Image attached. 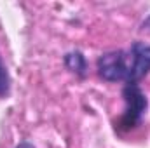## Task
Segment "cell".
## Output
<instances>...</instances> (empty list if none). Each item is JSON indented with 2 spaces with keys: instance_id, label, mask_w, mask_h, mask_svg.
<instances>
[{
  "instance_id": "4",
  "label": "cell",
  "mask_w": 150,
  "mask_h": 148,
  "mask_svg": "<svg viewBox=\"0 0 150 148\" xmlns=\"http://www.w3.org/2000/svg\"><path fill=\"white\" fill-rule=\"evenodd\" d=\"M11 85H12V80H11V73L0 56V99L7 98L11 94Z\"/></svg>"
},
{
  "instance_id": "2",
  "label": "cell",
  "mask_w": 150,
  "mask_h": 148,
  "mask_svg": "<svg viewBox=\"0 0 150 148\" xmlns=\"http://www.w3.org/2000/svg\"><path fill=\"white\" fill-rule=\"evenodd\" d=\"M122 99H124L126 106H124L122 115L115 120V129L119 132H131L142 124V120L147 113V108H149V99L138 84L124 85Z\"/></svg>"
},
{
  "instance_id": "3",
  "label": "cell",
  "mask_w": 150,
  "mask_h": 148,
  "mask_svg": "<svg viewBox=\"0 0 150 148\" xmlns=\"http://www.w3.org/2000/svg\"><path fill=\"white\" fill-rule=\"evenodd\" d=\"M63 63H65V66H67V70H68L70 73L77 75V77H80V78H84L86 73H87V59H86V56H84L80 51H77V49L65 54Z\"/></svg>"
},
{
  "instance_id": "5",
  "label": "cell",
  "mask_w": 150,
  "mask_h": 148,
  "mask_svg": "<svg viewBox=\"0 0 150 148\" xmlns=\"http://www.w3.org/2000/svg\"><path fill=\"white\" fill-rule=\"evenodd\" d=\"M142 30H143V32H150V16L145 19V21H143V25H142Z\"/></svg>"
},
{
  "instance_id": "1",
  "label": "cell",
  "mask_w": 150,
  "mask_h": 148,
  "mask_svg": "<svg viewBox=\"0 0 150 148\" xmlns=\"http://www.w3.org/2000/svg\"><path fill=\"white\" fill-rule=\"evenodd\" d=\"M96 70L107 82L138 84L150 73V44L136 40L127 49L103 52L96 61Z\"/></svg>"
},
{
  "instance_id": "6",
  "label": "cell",
  "mask_w": 150,
  "mask_h": 148,
  "mask_svg": "<svg viewBox=\"0 0 150 148\" xmlns=\"http://www.w3.org/2000/svg\"><path fill=\"white\" fill-rule=\"evenodd\" d=\"M16 148H35L30 141H21L19 145H16Z\"/></svg>"
}]
</instances>
